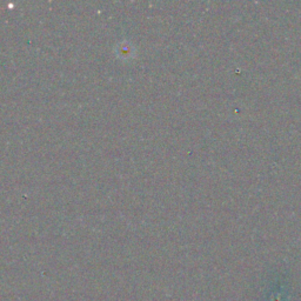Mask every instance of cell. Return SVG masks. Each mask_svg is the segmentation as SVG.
<instances>
[{
	"label": "cell",
	"mask_w": 301,
	"mask_h": 301,
	"mask_svg": "<svg viewBox=\"0 0 301 301\" xmlns=\"http://www.w3.org/2000/svg\"><path fill=\"white\" fill-rule=\"evenodd\" d=\"M267 301H288L290 293L289 292H269Z\"/></svg>",
	"instance_id": "6da1fadb"
}]
</instances>
